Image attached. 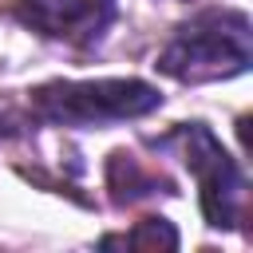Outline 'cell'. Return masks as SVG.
<instances>
[{
	"label": "cell",
	"mask_w": 253,
	"mask_h": 253,
	"mask_svg": "<svg viewBox=\"0 0 253 253\" xmlns=\"http://www.w3.org/2000/svg\"><path fill=\"white\" fill-rule=\"evenodd\" d=\"M249 16L241 8H206L174 32L158 71L182 83L229 79L249 67Z\"/></svg>",
	"instance_id": "obj_1"
},
{
	"label": "cell",
	"mask_w": 253,
	"mask_h": 253,
	"mask_svg": "<svg viewBox=\"0 0 253 253\" xmlns=\"http://www.w3.org/2000/svg\"><path fill=\"white\" fill-rule=\"evenodd\" d=\"M162 107L158 87L142 79H55L32 91V111L55 126H107L123 119H142Z\"/></svg>",
	"instance_id": "obj_2"
},
{
	"label": "cell",
	"mask_w": 253,
	"mask_h": 253,
	"mask_svg": "<svg viewBox=\"0 0 253 253\" xmlns=\"http://www.w3.org/2000/svg\"><path fill=\"white\" fill-rule=\"evenodd\" d=\"M174 142H182V158L198 178V198L202 213L213 229H233L245 221V202H249V182L241 166L221 150L217 134L202 123H186L174 130Z\"/></svg>",
	"instance_id": "obj_3"
},
{
	"label": "cell",
	"mask_w": 253,
	"mask_h": 253,
	"mask_svg": "<svg viewBox=\"0 0 253 253\" xmlns=\"http://www.w3.org/2000/svg\"><path fill=\"white\" fill-rule=\"evenodd\" d=\"M12 12L43 36L95 43L103 28L115 20V0H20Z\"/></svg>",
	"instance_id": "obj_4"
},
{
	"label": "cell",
	"mask_w": 253,
	"mask_h": 253,
	"mask_svg": "<svg viewBox=\"0 0 253 253\" xmlns=\"http://www.w3.org/2000/svg\"><path fill=\"white\" fill-rule=\"evenodd\" d=\"M107 186H111V198H115V202L146 198V194H154L158 186L170 190V182H166L162 174L146 170V166H142L134 154H126V150H115V154H111V162H107ZM170 194H174V190H170Z\"/></svg>",
	"instance_id": "obj_5"
},
{
	"label": "cell",
	"mask_w": 253,
	"mask_h": 253,
	"mask_svg": "<svg viewBox=\"0 0 253 253\" xmlns=\"http://www.w3.org/2000/svg\"><path fill=\"white\" fill-rule=\"evenodd\" d=\"M103 245H162V249H174L178 233H174V225L166 217H146V221H138L134 233H126V237H103Z\"/></svg>",
	"instance_id": "obj_6"
}]
</instances>
